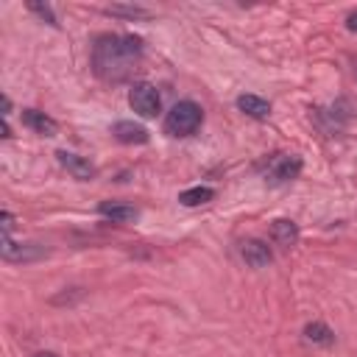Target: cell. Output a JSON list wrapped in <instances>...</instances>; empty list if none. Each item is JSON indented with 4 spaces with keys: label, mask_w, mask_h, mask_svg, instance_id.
<instances>
[{
    "label": "cell",
    "mask_w": 357,
    "mask_h": 357,
    "mask_svg": "<svg viewBox=\"0 0 357 357\" xmlns=\"http://www.w3.org/2000/svg\"><path fill=\"white\" fill-rule=\"evenodd\" d=\"M142 61V42L126 33H103L92 45V70L109 84L128 81Z\"/></svg>",
    "instance_id": "6da1fadb"
},
{
    "label": "cell",
    "mask_w": 357,
    "mask_h": 357,
    "mask_svg": "<svg viewBox=\"0 0 357 357\" xmlns=\"http://www.w3.org/2000/svg\"><path fill=\"white\" fill-rule=\"evenodd\" d=\"M204 109L195 100H178L167 114H165V134L170 137H190L201 128Z\"/></svg>",
    "instance_id": "7a4b0ae2"
},
{
    "label": "cell",
    "mask_w": 357,
    "mask_h": 357,
    "mask_svg": "<svg viewBox=\"0 0 357 357\" xmlns=\"http://www.w3.org/2000/svg\"><path fill=\"white\" fill-rule=\"evenodd\" d=\"M128 103H131V109H134L139 117H156L159 109H162V98H159L156 86L148 84V81H139V84L131 86Z\"/></svg>",
    "instance_id": "3957f363"
},
{
    "label": "cell",
    "mask_w": 357,
    "mask_h": 357,
    "mask_svg": "<svg viewBox=\"0 0 357 357\" xmlns=\"http://www.w3.org/2000/svg\"><path fill=\"white\" fill-rule=\"evenodd\" d=\"M3 259L6 262H36L47 254V245L42 243H14L11 234H3Z\"/></svg>",
    "instance_id": "277c9868"
},
{
    "label": "cell",
    "mask_w": 357,
    "mask_h": 357,
    "mask_svg": "<svg viewBox=\"0 0 357 357\" xmlns=\"http://www.w3.org/2000/svg\"><path fill=\"white\" fill-rule=\"evenodd\" d=\"M240 257H243V262H245L248 268H254V271L268 268V265L273 262V251H271V245H268L265 240H259V237H248V240H243V243H240Z\"/></svg>",
    "instance_id": "5b68a950"
},
{
    "label": "cell",
    "mask_w": 357,
    "mask_h": 357,
    "mask_svg": "<svg viewBox=\"0 0 357 357\" xmlns=\"http://www.w3.org/2000/svg\"><path fill=\"white\" fill-rule=\"evenodd\" d=\"M56 159H59V165H61L73 178H78V181H89V178L95 176V165H92L89 159L73 153V151H59Z\"/></svg>",
    "instance_id": "8992f818"
},
{
    "label": "cell",
    "mask_w": 357,
    "mask_h": 357,
    "mask_svg": "<svg viewBox=\"0 0 357 357\" xmlns=\"http://www.w3.org/2000/svg\"><path fill=\"white\" fill-rule=\"evenodd\" d=\"M301 167H304V162L298 156H279L268 167V181H273V184L290 181V178H296L301 173Z\"/></svg>",
    "instance_id": "52a82bcc"
},
{
    "label": "cell",
    "mask_w": 357,
    "mask_h": 357,
    "mask_svg": "<svg viewBox=\"0 0 357 357\" xmlns=\"http://www.w3.org/2000/svg\"><path fill=\"white\" fill-rule=\"evenodd\" d=\"M22 126H28L39 137H56V131H59V123L39 109H22Z\"/></svg>",
    "instance_id": "ba28073f"
},
{
    "label": "cell",
    "mask_w": 357,
    "mask_h": 357,
    "mask_svg": "<svg viewBox=\"0 0 357 357\" xmlns=\"http://www.w3.org/2000/svg\"><path fill=\"white\" fill-rule=\"evenodd\" d=\"M112 134H114V139L123 142V145H145V142L151 139L148 131H145L142 126L131 123V120H117L114 128H112Z\"/></svg>",
    "instance_id": "9c48e42d"
},
{
    "label": "cell",
    "mask_w": 357,
    "mask_h": 357,
    "mask_svg": "<svg viewBox=\"0 0 357 357\" xmlns=\"http://www.w3.org/2000/svg\"><path fill=\"white\" fill-rule=\"evenodd\" d=\"M98 212H100L106 220H112V223H134V220L139 218V209H137V206L120 204V201H103V204L98 206Z\"/></svg>",
    "instance_id": "30bf717a"
},
{
    "label": "cell",
    "mask_w": 357,
    "mask_h": 357,
    "mask_svg": "<svg viewBox=\"0 0 357 357\" xmlns=\"http://www.w3.org/2000/svg\"><path fill=\"white\" fill-rule=\"evenodd\" d=\"M271 237H273L276 245L290 248V245L298 243V226H296L293 220H287V218H279V220H273V226H271Z\"/></svg>",
    "instance_id": "8fae6325"
},
{
    "label": "cell",
    "mask_w": 357,
    "mask_h": 357,
    "mask_svg": "<svg viewBox=\"0 0 357 357\" xmlns=\"http://www.w3.org/2000/svg\"><path fill=\"white\" fill-rule=\"evenodd\" d=\"M237 109L243 114L254 117V120H265L271 114V103L265 98H259V95H240L237 98Z\"/></svg>",
    "instance_id": "7c38bea8"
},
{
    "label": "cell",
    "mask_w": 357,
    "mask_h": 357,
    "mask_svg": "<svg viewBox=\"0 0 357 357\" xmlns=\"http://www.w3.org/2000/svg\"><path fill=\"white\" fill-rule=\"evenodd\" d=\"M304 337L310 343H315V346H332L335 343V332L326 324H321V321H310L304 326Z\"/></svg>",
    "instance_id": "4fadbf2b"
},
{
    "label": "cell",
    "mask_w": 357,
    "mask_h": 357,
    "mask_svg": "<svg viewBox=\"0 0 357 357\" xmlns=\"http://www.w3.org/2000/svg\"><path fill=\"white\" fill-rule=\"evenodd\" d=\"M212 198H215V190L212 187H201V184L178 192V204H184V206H201V204H206Z\"/></svg>",
    "instance_id": "5bb4252c"
},
{
    "label": "cell",
    "mask_w": 357,
    "mask_h": 357,
    "mask_svg": "<svg viewBox=\"0 0 357 357\" xmlns=\"http://www.w3.org/2000/svg\"><path fill=\"white\" fill-rule=\"evenodd\" d=\"M28 11H33V14H39V17H42V20H45L47 25H59V22H56V14H53V8H50L47 3L42 6V3H36V0H31V3H28Z\"/></svg>",
    "instance_id": "9a60e30c"
},
{
    "label": "cell",
    "mask_w": 357,
    "mask_h": 357,
    "mask_svg": "<svg viewBox=\"0 0 357 357\" xmlns=\"http://www.w3.org/2000/svg\"><path fill=\"white\" fill-rule=\"evenodd\" d=\"M106 14H123V17H148V8L139 6H109Z\"/></svg>",
    "instance_id": "2e32d148"
},
{
    "label": "cell",
    "mask_w": 357,
    "mask_h": 357,
    "mask_svg": "<svg viewBox=\"0 0 357 357\" xmlns=\"http://www.w3.org/2000/svg\"><path fill=\"white\" fill-rule=\"evenodd\" d=\"M0 220H3V234H11V229H14V215H11V212H3Z\"/></svg>",
    "instance_id": "e0dca14e"
},
{
    "label": "cell",
    "mask_w": 357,
    "mask_h": 357,
    "mask_svg": "<svg viewBox=\"0 0 357 357\" xmlns=\"http://www.w3.org/2000/svg\"><path fill=\"white\" fill-rule=\"evenodd\" d=\"M346 28H349V31H354V33H357V11H351V14H349V17H346Z\"/></svg>",
    "instance_id": "ac0fdd59"
},
{
    "label": "cell",
    "mask_w": 357,
    "mask_h": 357,
    "mask_svg": "<svg viewBox=\"0 0 357 357\" xmlns=\"http://www.w3.org/2000/svg\"><path fill=\"white\" fill-rule=\"evenodd\" d=\"M33 357H59V354H53V351H36Z\"/></svg>",
    "instance_id": "d6986e66"
}]
</instances>
